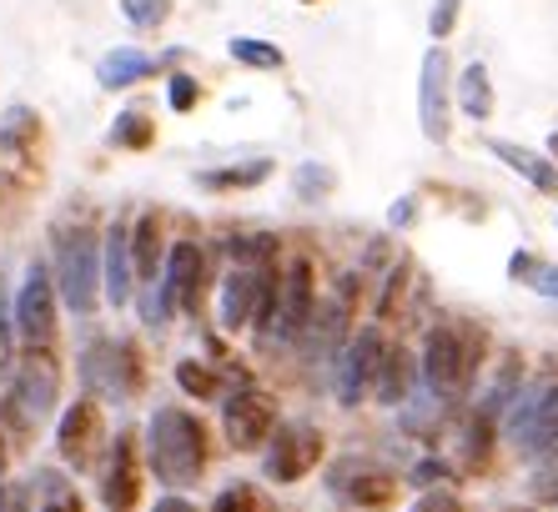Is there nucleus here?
<instances>
[{
  "label": "nucleus",
  "instance_id": "obj_44",
  "mask_svg": "<svg viewBox=\"0 0 558 512\" xmlns=\"http://www.w3.org/2000/svg\"><path fill=\"white\" fill-rule=\"evenodd\" d=\"M548 151H554V156H558V131H554V136H548Z\"/></svg>",
  "mask_w": 558,
  "mask_h": 512
},
{
  "label": "nucleus",
  "instance_id": "obj_25",
  "mask_svg": "<svg viewBox=\"0 0 558 512\" xmlns=\"http://www.w3.org/2000/svg\"><path fill=\"white\" fill-rule=\"evenodd\" d=\"M508 282H519V287H529V292L558 302V261H548V256H538V252H513L508 256Z\"/></svg>",
  "mask_w": 558,
  "mask_h": 512
},
{
  "label": "nucleus",
  "instance_id": "obj_9",
  "mask_svg": "<svg viewBox=\"0 0 558 512\" xmlns=\"http://www.w3.org/2000/svg\"><path fill=\"white\" fill-rule=\"evenodd\" d=\"M417 126L428 142L453 136V76H448V46H428L417 65Z\"/></svg>",
  "mask_w": 558,
  "mask_h": 512
},
{
  "label": "nucleus",
  "instance_id": "obj_46",
  "mask_svg": "<svg viewBox=\"0 0 558 512\" xmlns=\"http://www.w3.org/2000/svg\"><path fill=\"white\" fill-rule=\"evenodd\" d=\"M504 512H538V508H504Z\"/></svg>",
  "mask_w": 558,
  "mask_h": 512
},
{
  "label": "nucleus",
  "instance_id": "obj_8",
  "mask_svg": "<svg viewBox=\"0 0 558 512\" xmlns=\"http://www.w3.org/2000/svg\"><path fill=\"white\" fill-rule=\"evenodd\" d=\"M327 452V437L323 427L312 423H282L272 432V442H267V462H262V473H267V483L287 487V483H302V477L323 462Z\"/></svg>",
  "mask_w": 558,
  "mask_h": 512
},
{
  "label": "nucleus",
  "instance_id": "obj_13",
  "mask_svg": "<svg viewBox=\"0 0 558 512\" xmlns=\"http://www.w3.org/2000/svg\"><path fill=\"white\" fill-rule=\"evenodd\" d=\"M15 332L26 337V346H51L56 337V287L40 261H31L26 282L15 292Z\"/></svg>",
  "mask_w": 558,
  "mask_h": 512
},
{
  "label": "nucleus",
  "instance_id": "obj_17",
  "mask_svg": "<svg viewBox=\"0 0 558 512\" xmlns=\"http://www.w3.org/2000/svg\"><path fill=\"white\" fill-rule=\"evenodd\" d=\"M101 287L111 307H126L131 292H136V261H131V227L117 221V227L101 236Z\"/></svg>",
  "mask_w": 558,
  "mask_h": 512
},
{
  "label": "nucleus",
  "instance_id": "obj_22",
  "mask_svg": "<svg viewBox=\"0 0 558 512\" xmlns=\"http://www.w3.org/2000/svg\"><path fill=\"white\" fill-rule=\"evenodd\" d=\"M151 71H156V61L146 51H136V46H117V51H106L101 61H96V86L126 90V86H136V81H146Z\"/></svg>",
  "mask_w": 558,
  "mask_h": 512
},
{
  "label": "nucleus",
  "instance_id": "obj_28",
  "mask_svg": "<svg viewBox=\"0 0 558 512\" xmlns=\"http://www.w3.org/2000/svg\"><path fill=\"white\" fill-rule=\"evenodd\" d=\"M177 387L196 402H217L221 392H227V377H221V367H207V362L186 357V362H177ZM227 398H232V392H227Z\"/></svg>",
  "mask_w": 558,
  "mask_h": 512
},
{
  "label": "nucleus",
  "instance_id": "obj_20",
  "mask_svg": "<svg viewBox=\"0 0 558 512\" xmlns=\"http://www.w3.org/2000/svg\"><path fill=\"white\" fill-rule=\"evenodd\" d=\"M488 151H494L508 171H519V176L529 181L538 196H558V167L548 161V156L529 151V146H519V142H504V136H494V142H488Z\"/></svg>",
  "mask_w": 558,
  "mask_h": 512
},
{
  "label": "nucleus",
  "instance_id": "obj_45",
  "mask_svg": "<svg viewBox=\"0 0 558 512\" xmlns=\"http://www.w3.org/2000/svg\"><path fill=\"white\" fill-rule=\"evenodd\" d=\"M0 473H5V442H0Z\"/></svg>",
  "mask_w": 558,
  "mask_h": 512
},
{
  "label": "nucleus",
  "instance_id": "obj_2",
  "mask_svg": "<svg viewBox=\"0 0 558 512\" xmlns=\"http://www.w3.org/2000/svg\"><path fill=\"white\" fill-rule=\"evenodd\" d=\"M146 462L167 487H196L211 462L207 423L186 407H156L146 427Z\"/></svg>",
  "mask_w": 558,
  "mask_h": 512
},
{
  "label": "nucleus",
  "instance_id": "obj_11",
  "mask_svg": "<svg viewBox=\"0 0 558 512\" xmlns=\"http://www.w3.org/2000/svg\"><path fill=\"white\" fill-rule=\"evenodd\" d=\"M161 307L167 317L177 312H196L202 307V287H207V252L196 242H177L167 252V267H161Z\"/></svg>",
  "mask_w": 558,
  "mask_h": 512
},
{
  "label": "nucleus",
  "instance_id": "obj_34",
  "mask_svg": "<svg viewBox=\"0 0 558 512\" xmlns=\"http://www.w3.org/2000/svg\"><path fill=\"white\" fill-rule=\"evenodd\" d=\"M227 51H232L236 65H252V71H282V51H277L272 40L232 36V40H227Z\"/></svg>",
  "mask_w": 558,
  "mask_h": 512
},
{
  "label": "nucleus",
  "instance_id": "obj_38",
  "mask_svg": "<svg viewBox=\"0 0 558 512\" xmlns=\"http://www.w3.org/2000/svg\"><path fill=\"white\" fill-rule=\"evenodd\" d=\"M408 512H463V498L453 487H433V492H417V502Z\"/></svg>",
  "mask_w": 558,
  "mask_h": 512
},
{
  "label": "nucleus",
  "instance_id": "obj_6",
  "mask_svg": "<svg viewBox=\"0 0 558 512\" xmlns=\"http://www.w3.org/2000/svg\"><path fill=\"white\" fill-rule=\"evenodd\" d=\"M383 352H388V337H383V327H363L357 337H348L342 342V352L332 357V398L342 402V407H357V402L373 392L377 382V367H383Z\"/></svg>",
  "mask_w": 558,
  "mask_h": 512
},
{
  "label": "nucleus",
  "instance_id": "obj_14",
  "mask_svg": "<svg viewBox=\"0 0 558 512\" xmlns=\"http://www.w3.org/2000/svg\"><path fill=\"white\" fill-rule=\"evenodd\" d=\"M56 398H61V367L46 346H31L21 367H15V407L26 423H40L56 412Z\"/></svg>",
  "mask_w": 558,
  "mask_h": 512
},
{
  "label": "nucleus",
  "instance_id": "obj_37",
  "mask_svg": "<svg viewBox=\"0 0 558 512\" xmlns=\"http://www.w3.org/2000/svg\"><path fill=\"white\" fill-rule=\"evenodd\" d=\"M458 5H463V0H433V11H428V36H433V46L453 36V26H458Z\"/></svg>",
  "mask_w": 558,
  "mask_h": 512
},
{
  "label": "nucleus",
  "instance_id": "obj_18",
  "mask_svg": "<svg viewBox=\"0 0 558 512\" xmlns=\"http://www.w3.org/2000/svg\"><path fill=\"white\" fill-rule=\"evenodd\" d=\"M342 342H348V296H332V302L312 312L307 332H302V352L312 362H332L342 352Z\"/></svg>",
  "mask_w": 558,
  "mask_h": 512
},
{
  "label": "nucleus",
  "instance_id": "obj_31",
  "mask_svg": "<svg viewBox=\"0 0 558 512\" xmlns=\"http://www.w3.org/2000/svg\"><path fill=\"white\" fill-rule=\"evenodd\" d=\"M211 512H277V502L257 483H227L211 502Z\"/></svg>",
  "mask_w": 558,
  "mask_h": 512
},
{
  "label": "nucleus",
  "instance_id": "obj_19",
  "mask_svg": "<svg viewBox=\"0 0 558 512\" xmlns=\"http://www.w3.org/2000/svg\"><path fill=\"white\" fill-rule=\"evenodd\" d=\"M417 382H423V371H417L413 352H408V346H388V352H383V367H377L373 398L383 402V407H403L417 392Z\"/></svg>",
  "mask_w": 558,
  "mask_h": 512
},
{
  "label": "nucleus",
  "instance_id": "obj_24",
  "mask_svg": "<svg viewBox=\"0 0 558 512\" xmlns=\"http://www.w3.org/2000/svg\"><path fill=\"white\" fill-rule=\"evenodd\" d=\"M277 161L257 156V161H236V167H217V171H196V186L202 192H252L262 181L272 176Z\"/></svg>",
  "mask_w": 558,
  "mask_h": 512
},
{
  "label": "nucleus",
  "instance_id": "obj_42",
  "mask_svg": "<svg viewBox=\"0 0 558 512\" xmlns=\"http://www.w3.org/2000/svg\"><path fill=\"white\" fill-rule=\"evenodd\" d=\"M0 512H31V487L26 483H0Z\"/></svg>",
  "mask_w": 558,
  "mask_h": 512
},
{
  "label": "nucleus",
  "instance_id": "obj_36",
  "mask_svg": "<svg viewBox=\"0 0 558 512\" xmlns=\"http://www.w3.org/2000/svg\"><path fill=\"white\" fill-rule=\"evenodd\" d=\"M413 487H423V492H433V487H453V467L442 458H423L413 467Z\"/></svg>",
  "mask_w": 558,
  "mask_h": 512
},
{
  "label": "nucleus",
  "instance_id": "obj_41",
  "mask_svg": "<svg viewBox=\"0 0 558 512\" xmlns=\"http://www.w3.org/2000/svg\"><path fill=\"white\" fill-rule=\"evenodd\" d=\"M388 227H392V231L417 227V196H398V202L388 206Z\"/></svg>",
  "mask_w": 558,
  "mask_h": 512
},
{
  "label": "nucleus",
  "instance_id": "obj_26",
  "mask_svg": "<svg viewBox=\"0 0 558 512\" xmlns=\"http://www.w3.org/2000/svg\"><path fill=\"white\" fill-rule=\"evenodd\" d=\"M519 382H523V362H519V357H504V367H498L494 387L483 392L478 407H473V412H483L488 423H504L508 407H513V398H519Z\"/></svg>",
  "mask_w": 558,
  "mask_h": 512
},
{
  "label": "nucleus",
  "instance_id": "obj_12",
  "mask_svg": "<svg viewBox=\"0 0 558 512\" xmlns=\"http://www.w3.org/2000/svg\"><path fill=\"white\" fill-rule=\"evenodd\" d=\"M101 448H106V417L96 407V398H81L76 407H65L61 427H56V452H61L65 467L86 473V467H96Z\"/></svg>",
  "mask_w": 558,
  "mask_h": 512
},
{
  "label": "nucleus",
  "instance_id": "obj_16",
  "mask_svg": "<svg viewBox=\"0 0 558 512\" xmlns=\"http://www.w3.org/2000/svg\"><path fill=\"white\" fill-rule=\"evenodd\" d=\"M101 502L106 512H131L142 502V462H136V432H117L111 458L101 473Z\"/></svg>",
  "mask_w": 558,
  "mask_h": 512
},
{
  "label": "nucleus",
  "instance_id": "obj_3",
  "mask_svg": "<svg viewBox=\"0 0 558 512\" xmlns=\"http://www.w3.org/2000/svg\"><path fill=\"white\" fill-rule=\"evenodd\" d=\"M56 292L76 317H92L101 302V236L92 227L56 231Z\"/></svg>",
  "mask_w": 558,
  "mask_h": 512
},
{
  "label": "nucleus",
  "instance_id": "obj_29",
  "mask_svg": "<svg viewBox=\"0 0 558 512\" xmlns=\"http://www.w3.org/2000/svg\"><path fill=\"white\" fill-rule=\"evenodd\" d=\"M36 487H40V512H86L81 508L76 483H71L65 473H56V467H40Z\"/></svg>",
  "mask_w": 558,
  "mask_h": 512
},
{
  "label": "nucleus",
  "instance_id": "obj_21",
  "mask_svg": "<svg viewBox=\"0 0 558 512\" xmlns=\"http://www.w3.org/2000/svg\"><path fill=\"white\" fill-rule=\"evenodd\" d=\"M161 211H142V221L131 227V261H136V282H161V267H167V252H161Z\"/></svg>",
  "mask_w": 558,
  "mask_h": 512
},
{
  "label": "nucleus",
  "instance_id": "obj_4",
  "mask_svg": "<svg viewBox=\"0 0 558 512\" xmlns=\"http://www.w3.org/2000/svg\"><path fill=\"white\" fill-rule=\"evenodd\" d=\"M504 432L523 462H548L558 452V377L533 382L529 392L513 398L504 417Z\"/></svg>",
  "mask_w": 558,
  "mask_h": 512
},
{
  "label": "nucleus",
  "instance_id": "obj_5",
  "mask_svg": "<svg viewBox=\"0 0 558 512\" xmlns=\"http://www.w3.org/2000/svg\"><path fill=\"white\" fill-rule=\"evenodd\" d=\"M81 382L101 392V398H131L142 392L146 371H142V352L136 342H121V337H92L81 346Z\"/></svg>",
  "mask_w": 558,
  "mask_h": 512
},
{
  "label": "nucleus",
  "instance_id": "obj_1",
  "mask_svg": "<svg viewBox=\"0 0 558 512\" xmlns=\"http://www.w3.org/2000/svg\"><path fill=\"white\" fill-rule=\"evenodd\" d=\"M488 362V332L468 317H438L423 342V387L438 402H468L478 387V371Z\"/></svg>",
  "mask_w": 558,
  "mask_h": 512
},
{
  "label": "nucleus",
  "instance_id": "obj_39",
  "mask_svg": "<svg viewBox=\"0 0 558 512\" xmlns=\"http://www.w3.org/2000/svg\"><path fill=\"white\" fill-rule=\"evenodd\" d=\"M11 362H15V321L5 312V282H0V377L11 371Z\"/></svg>",
  "mask_w": 558,
  "mask_h": 512
},
{
  "label": "nucleus",
  "instance_id": "obj_10",
  "mask_svg": "<svg viewBox=\"0 0 558 512\" xmlns=\"http://www.w3.org/2000/svg\"><path fill=\"white\" fill-rule=\"evenodd\" d=\"M277 427H282L277 423V402L267 392H257V387H236L232 398H227V407H221V437H227L232 452L267 448Z\"/></svg>",
  "mask_w": 558,
  "mask_h": 512
},
{
  "label": "nucleus",
  "instance_id": "obj_27",
  "mask_svg": "<svg viewBox=\"0 0 558 512\" xmlns=\"http://www.w3.org/2000/svg\"><path fill=\"white\" fill-rule=\"evenodd\" d=\"M36 136H40V115L31 106H5L0 111V151L26 156L36 146Z\"/></svg>",
  "mask_w": 558,
  "mask_h": 512
},
{
  "label": "nucleus",
  "instance_id": "obj_32",
  "mask_svg": "<svg viewBox=\"0 0 558 512\" xmlns=\"http://www.w3.org/2000/svg\"><path fill=\"white\" fill-rule=\"evenodd\" d=\"M156 142V126L146 111H121L117 126H111V146L117 151H146V146Z\"/></svg>",
  "mask_w": 558,
  "mask_h": 512
},
{
  "label": "nucleus",
  "instance_id": "obj_47",
  "mask_svg": "<svg viewBox=\"0 0 558 512\" xmlns=\"http://www.w3.org/2000/svg\"><path fill=\"white\" fill-rule=\"evenodd\" d=\"M302 5H317V0H302Z\"/></svg>",
  "mask_w": 558,
  "mask_h": 512
},
{
  "label": "nucleus",
  "instance_id": "obj_35",
  "mask_svg": "<svg viewBox=\"0 0 558 512\" xmlns=\"http://www.w3.org/2000/svg\"><path fill=\"white\" fill-rule=\"evenodd\" d=\"M121 15H126L136 31H156L171 15V0H121Z\"/></svg>",
  "mask_w": 558,
  "mask_h": 512
},
{
  "label": "nucleus",
  "instance_id": "obj_23",
  "mask_svg": "<svg viewBox=\"0 0 558 512\" xmlns=\"http://www.w3.org/2000/svg\"><path fill=\"white\" fill-rule=\"evenodd\" d=\"M453 101H458V111L468 115V121H488L494 115V81H488V65L483 61H468L463 65V76L453 81Z\"/></svg>",
  "mask_w": 558,
  "mask_h": 512
},
{
  "label": "nucleus",
  "instance_id": "obj_43",
  "mask_svg": "<svg viewBox=\"0 0 558 512\" xmlns=\"http://www.w3.org/2000/svg\"><path fill=\"white\" fill-rule=\"evenodd\" d=\"M151 512H196V502H192V498H182V492H167V498L156 502Z\"/></svg>",
  "mask_w": 558,
  "mask_h": 512
},
{
  "label": "nucleus",
  "instance_id": "obj_7",
  "mask_svg": "<svg viewBox=\"0 0 558 512\" xmlns=\"http://www.w3.org/2000/svg\"><path fill=\"white\" fill-rule=\"evenodd\" d=\"M312 312H317V271H312V256H292L282 267V287H277V317L267 342L292 346L302 342Z\"/></svg>",
  "mask_w": 558,
  "mask_h": 512
},
{
  "label": "nucleus",
  "instance_id": "obj_40",
  "mask_svg": "<svg viewBox=\"0 0 558 512\" xmlns=\"http://www.w3.org/2000/svg\"><path fill=\"white\" fill-rule=\"evenodd\" d=\"M167 101H171V111H192L196 101H202V86H196L192 76H171V86H167Z\"/></svg>",
  "mask_w": 558,
  "mask_h": 512
},
{
  "label": "nucleus",
  "instance_id": "obj_30",
  "mask_svg": "<svg viewBox=\"0 0 558 512\" xmlns=\"http://www.w3.org/2000/svg\"><path fill=\"white\" fill-rule=\"evenodd\" d=\"M494 432H498V423H488L483 412H473V417H468V427H463V462L473 467V473H483V467L494 462Z\"/></svg>",
  "mask_w": 558,
  "mask_h": 512
},
{
  "label": "nucleus",
  "instance_id": "obj_33",
  "mask_svg": "<svg viewBox=\"0 0 558 512\" xmlns=\"http://www.w3.org/2000/svg\"><path fill=\"white\" fill-rule=\"evenodd\" d=\"M292 192H298V202H327L338 192V171L323 167V161H302L298 176H292Z\"/></svg>",
  "mask_w": 558,
  "mask_h": 512
},
{
  "label": "nucleus",
  "instance_id": "obj_15",
  "mask_svg": "<svg viewBox=\"0 0 558 512\" xmlns=\"http://www.w3.org/2000/svg\"><path fill=\"white\" fill-rule=\"evenodd\" d=\"M332 492L348 498L352 508L383 512V508H392V498H398V477H392L388 467L367 462V458H348V462L332 467Z\"/></svg>",
  "mask_w": 558,
  "mask_h": 512
}]
</instances>
